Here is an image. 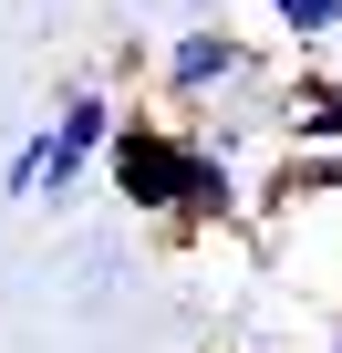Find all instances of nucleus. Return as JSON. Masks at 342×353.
I'll use <instances>...</instances> for the list:
<instances>
[{"label": "nucleus", "mask_w": 342, "mask_h": 353, "mask_svg": "<svg viewBox=\"0 0 342 353\" xmlns=\"http://www.w3.org/2000/svg\"><path fill=\"white\" fill-rule=\"evenodd\" d=\"M239 208H249V198H239V166H228V156H208V145H197V166H187V208H177V229H187V239H197V229H228V219H239Z\"/></svg>", "instance_id": "423d86ee"}, {"label": "nucleus", "mask_w": 342, "mask_h": 353, "mask_svg": "<svg viewBox=\"0 0 342 353\" xmlns=\"http://www.w3.org/2000/svg\"><path fill=\"white\" fill-rule=\"evenodd\" d=\"M187 166H197V135H177V125H156V114L125 104V125H114V145H104V176H114V198H125L135 219H166V229H177Z\"/></svg>", "instance_id": "f03ea898"}, {"label": "nucleus", "mask_w": 342, "mask_h": 353, "mask_svg": "<svg viewBox=\"0 0 342 353\" xmlns=\"http://www.w3.org/2000/svg\"><path fill=\"white\" fill-rule=\"evenodd\" d=\"M332 353H342V322H332Z\"/></svg>", "instance_id": "6e6552de"}, {"label": "nucleus", "mask_w": 342, "mask_h": 353, "mask_svg": "<svg viewBox=\"0 0 342 353\" xmlns=\"http://www.w3.org/2000/svg\"><path fill=\"white\" fill-rule=\"evenodd\" d=\"M156 83L177 94V104H208V94H239V83H259V52H249L239 32H218V21H197V32H177V42H166V63H156Z\"/></svg>", "instance_id": "7ed1b4c3"}, {"label": "nucleus", "mask_w": 342, "mask_h": 353, "mask_svg": "<svg viewBox=\"0 0 342 353\" xmlns=\"http://www.w3.org/2000/svg\"><path fill=\"white\" fill-rule=\"evenodd\" d=\"M270 21H280L301 52H321V42H342V0H270Z\"/></svg>", "instance_id": "0eeeda50"}, {"label": "nucleus", "mask_w": 342, "mask_h": 353, "mask_svg": "<svg viewBox=\"0 0 342 353\" xmlns=\"http://www.w3.org/2000/svg\"><path fill=\"white\" fill-rule=\"evenodd\" d=\"M321 198H342V156H301V145H290V156L270 166V188H259V219H290V208L311 219Z\"/></svg>", "instance_id": "39448f33"}, {"label": "nucleus", "mask_w": 342, "mask_h": 353, "mask_svg": "<svg viewBox=\"0 0 342 353\" xmlns=\"http://www.w3.org/2000/svg\"><path fill=\"white\" fill-rule=\"evenodd\" d=\"M280 135H290L301 156H342V73L301 63V73L280 83Z\"/></svg>", "instance_id": "20e7f679"}, {"label": "nucleus", "mask_w": 342, "mask_h": 353, "mask_svg": "<svg viewBox=\"0 0 342 353\" xmlns=\"http://www.w3.org/2000/svg\"><path fill=\"white\" fill-rule=\"evenodd\" d=\"M114 125H125V104H114V83H73L63 104H52V125L11 156V198H63L83 166H104V145H114Z\"/></svg>", "instance_id": "f257e3e1"}]
</instances>
